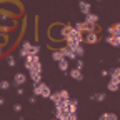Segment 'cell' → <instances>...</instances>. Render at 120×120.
<instances>
[{"label":"cell","instance_id":"obj_4","mask_svg":"<svg viewBox=\"0 0 120 120\" xmlns=\"http://www.w3.org/2000/svg\"><path fill=\"white\" fill-rule=\"evenodd\" d=\"M30 49H32V43H30L28 40H23V42H22V47H20V50H19V55H20L22 58H27L28 53H30Z\"/></svg>","mask_w":120,"mask_h":120},{"label":"cell","instance_id":"obj_1","mask_svg":"<svg viewBox=\"0 0 120 120\" xmlns=\"http://www.w3.org/2000/svg\"><path fill=\"white\" fill-rule=\"evenodd\" d=\"M23 67L30 72V70H38L42 72V62H40V57L38 55H28L23 62Z\"/></svg>","mask_w":120,"mask_h":120},{"label":"cell","instance_id":"obj_35","mask_svg":"<svg viewBox=\"0 0 120 120\" xmlns=\"http://www.w3.org/2000/svg\"><path fill=\"white\" fill-rule=\"evenodd\" d=\"M4 103H5V100H4L2 97H0V105H4Z\"/></svg>","mask_w":120,"mask_h":120},{"label":"cell","instance_id":"obj_21","mask_svg":"<svg viewBox=\"0 0 120 120\" xmlns=\"http://www.w3.org/2000/svg\"><path fill=\"white\" fill-rule=\"evenodd\" d=\"M52 58H53V60H55V62L58 64V62H60V60H62V58H65V57H64V53H62V50H53V52H52Z\"/></svg>","mask_w":120,"mask_h":120},{"label":"cell","instance_id":"obj_25","mask_svg":"<svg viewBox=\"0 0 120 120\" xmlns=\"http://www.w3.org/2000/svg\"><path fill=\"white\" fill-rule=\"evenodd\" d=\"M7 64H8V67H15V65H17V60H15L13 55H8L7 57Z\"/></svg>","mask_w":120,"mask_h":120},{"label":"cell","instance_id":"obj_11","mask_svg":"<svg viewBox=\"0 0 120 120\" xmlns=\"http://www.w3.org/2000/svg\"><path fill=\"white\" fill-rule=\"evenodd\" d=\"M107 88H109V92H117L120 88V79H110L107 83Z\"/></svg>","mask_w":120,"mask_h":120},{"label":"cell","instance_id":"obj_3","mask_svg":"<svg viewBox=\"0 0 120 120\" xmlns=\"http://www.w3.org/2000/svg\"><path fill=\"white\" fill-rule=\"evenodd\" d=\"M67 40H73V42L82 43V42H83V34L79 32V30H75V28L72 27V28H70V34H68V37H67Z\"/></svg>","mask_w":120,"mask_h":120},{"label":"cell","instance_id":"obj_34","mask_svg":"<svg viewBox=\"0 0 120 120\" xmlns=\"http://www.w3.org/2000/svg\"><path fill=\"white\" fill-rule=\"evenodd\" d=\"M102 75H103V77H107V75H110V72H107V70H102Z\"/></svg>","mask_w":120,"mask_h":120},{"label":"cell","instance_id":"obj_29","mask_svg":"<svg viewBox=\"0 0 120 120\" xmlns=\"http://www.w3.org/2000/svg\"><path fill=\"white\" fill-rule=\"evenodd\" d=\"M75 68H79V70L83 68V60L82 58H77V67H75Z\"/></svg>","mask_w":120,"mask_h":120},{"label":"cell","instance_id":"obj_32","mask_svg":"<svg viewBox=\"0 0 120 120\" xmlns=\"http://www.w3.org/2000/svg\"><path fill=\"white\" fill-rule=\"evenodd\" d=\"M17 95H23V88H22V87L17 88Z\"/></svg>","mask_w":120,"mask_h":120},{"label":"cell","instance_id":"obj_8","mask_svg":"<svg viewBox=\"0 0 120 120\" xmlns=\"http://www.w3.org/2000/svg\"><path fill=\"white\" fill-rule=\"evenodd\" d=\"M28 73H30V80L34 82V85L42 83V72H38V70H30Z\"/></svg>","mask_w":120,"mask_h":120},{"label":"cell","instance_id":"obj_20","mask_svg":"<svg viewBox=\"0 0 120 120\" xmlns=\"http://www.w3.org/2000/svg\"><path fill=\"white\" fill-rule=\"evenodd\" d=\"M73 53H75V57H77V58H82L83 53H85L83 45H79V47H75V49H73Z\"/></svg>","mask_w":120,"mask_h":120},{"label":"cell","instance_id":"obj_16","mask_svg":"<svg viewBox=\"0 0 120 120\" xmlns=\"http://www.w3.org/2000/svg\"><path fill=\"white\" fill-rule=\"evenodd\" d=\"M85 22H87V23H97V22H98V15H97V13H88V15H85Z\"/></svg>","mask_w":120,"mask_h":120},{"label":"cell","instance_id":"obj_5","mask_svg":"<svg viewBox=\"0 0 120 120\" xmlns=\"http://www.w3.org/2000/svg\"><path fill=\"white\" fill-rule=\"evenodd\" d=\"M27 82V75L25 73H15V77H13V87H23Z\"/></svg>","mask_w":120,"mask_h":120},{"label":"cell","instance_id":"obj_19","mask_svg":"<svg viewBox=\"0 0 120 120\" xmlns=\"http://www.w3.org/2000/svg\"><path fill=\"white\" fill-rule=\"evenodd\" d=\"M58 68L67 73V72H68V60H67V58H62V60L58 62Z\"/></svg>","mask_w":120,"mask_h":120},{"label":"cell","instance_id":"obj_6","mask_svg":"<svg viewBox=\"0 0 120 120\" xmlns=\"http://www.w3.org/2000/svg\"><path fill=\"white\" fill-rule=\"evenodd\" d=\"M83 42H87V43H97L98 42V34L97 32H87L85 35H83Z\"/></svg>","mask_w":120,"mask_h":120},{"label":"cell","instance_id":"obj_15","mask_svg":"<svg viewBox=\"0 0 120 120\" xmlns=\"http://www.w3.org/2000/svg\"><path fill=\"white\" fill-rule=\"evenodd\" d=\"M105 98H107V94L105 92H97L94 95H90V100H97V102H103Z\"/></svg>","mask_w":120,"mask_h":120},{"label":"cell","instance_id":"obj_24","mask_svg":"<svg viewBox=\"0 0 120 120\" xmlns=\"http://www.w3.org/2000/svg\"><path fill=\"white\" fill-rule=\"evenodd\" d=\"M110 79H120V67L112 68V72H110Z\"/></svg>","mask_w":120,"mask_h":120},{"label":"cell","instance_id":"obj_2","mask_svg":"<svg viewBox=\"0 0 120 120\" xmlns=\"http://www.w3.org/2000/svg\"><path fill=\"white\" fill-rule=\"evenodd\" d=\"M68 115H70L68 105H65V103L55 105V118L57 120H68Z\"/></svg>","mask_w":120,"mask_h":120},{"label":"cell","instance_id":"obj_27","mask_svg":"<svg viewBox=\"0 0 120 120\" xmlns=\"http://www.w3.org/2000/svg\"><path fill=\"white\" fill-rule=\"evenodd\" d=\"M0 88H2V90H8L10 88V82L8 80H0Z\"/></svg>","mask_w":120,"mask_h":120},{"label":"cell","instance_id":"obj_13","mask_svg":"<svg viewBox=\"0 0 120 120\" xmlns=\"http://www.w3.org/2000/svg\"><path fill=\"white\" fill-rule=\"evenodd\" d=\"M105 42L112 47H120V40L117 37H112V35H105Z\"/></svg>","mask_w":120,"mask_h":120},{"label":"cell","instance_id":"obj_38","mask_svg":"<svg viewBox=\"0 0 120 120\" xmlns=\"http://www.w3.org/2000/svg\"><path fill=\"white\" fill-rule=\"evenodd\" d=\"M97 2H102V0H97Z\"/></svg>","mask_w":120,"mask_h":120},{"label":"cell","instance_id":"obj_9","mask_svg":"<svg viewBox=\"0 0 120 120\" xmlns=\"http://www.w3.org/2000/svg\"><path fill=\"white\" fill-rule=\"evenodd\" d=\"M79 8L83 15H88V13H92V5H90L88 2H85V0H80L79 2Z\"/></svg>","mask_w":120,"mask_h":120},{"label":"cell","instance_id":"obj_31","mask_svg":"<svg viewBox=\"0 0 120 120\" xmlns=\"http://www.w3.org/2000/svg\"><path fill=\"white\" fill-rule=\"evenodd\" d=\"M68 120H79V118H77V113H70V115H68Z\"/></svg>","mask_w":120,"mask_h":120},{"label":"cell","instance_id":"obj_22","mask_svg":"<svg viewBox=\"0 0 120 120\" xmlns=\"http://www.w3.org/2000/svg\"><path fill=\"white\" fill-rule=\"evenodd\" d=\"M83 32H85V34H87V32H97V23H87V22H85Z\"/></svg>","mask_w":120,"mask_h":120},{"label":"cell","instance_id":"obj_7","mask_svg":"<svg viewBox=\"0 0 120 120\" xmlns=\"http://www.w3.org/2000/svg\"><path fill=\"white\" fill-rule=\"evenodd\" d=\"M38 87H40V97H43V98H50V95H52V90H50V87L47 85V83H38Z\"/></svg>","mask_w":120,"mask_h":120},{"label":"cell","instance_id":"obj_14","mask_svg":"<svg viewBox=\"0 0 120 120\" xmlns=\"http://www.w3.org/2000/svg\"><path fill=\"white\" fill-rule=\"evenodd\" d=\"M62 50V53H64V57L67 58V60H72V58H77L75 57V53H73V50H70L68 47H64V49H60Z\"/></svg>","mask_w":120,"mask_h":120},{"label":"cell","instance_id":"obj_10","mask_svg":"<svg viewBox=\"0 0 120 120\" xmlns=\"http://www.w3.org/2000/svg\"><path fill=\"white\" fill-rule=\"evenodd\" d=\"M107 32H109V35L120 38V23H113V25L107 27Z\"/></svg>","mask_w":120,"mask_h":120},{"label":"cell","instance_id":"obj_28","mask_svg":"<svg viewBox=\"0 0 120 120\" xmlns=\"http://www.w3.org/2000/svg\"><path fill=\"white\" fill-rule=\"evenodd\" d=\"M34 97H40V87L34 85Z\"/></svg>","mask_w":120,"mask_h":120},{"label":"cell","instance_id":"obj_23","mask_svg":"<svg viewBox=\"0 0 120 120\" xmlns=\"http://www.w3.org/2000/svg\"><path fill=\"white\" fill-rule=\"evenodd\" d=\"M50 100L53 102V105L60 103V100H62V98H60V92H53V94L50 95Z\"/></svg>","mask_w":120,"mask_h":120},{"label":"cell","instance_id":"obj_17","mask_svg":"<svg viewBox=\"0 0 120 120\" xmlns=\"http://www.w3.org/2000/svg\"><path fill=\"white\" fill-rule=\"evenodd\" d=\"M98 120H118V115L117 113H110V112L109 113H102Z\"/></svg>","mask_w":120,"mask_h":120},{"label":"cell","instance_id":"obj_37","mask_svg":"<svg viewBox=\"0 0 120 120\" xmlns=\"http://www.w3.org/2000/svg\"><path fill=\"white\" fill-rule=\"evenodd\" d=\"M52 120H57V118H55V117H53V118H52Z\"/></svg>","mask_w":120,"mask_h":120},{"label":"cell","instance_id":"obj_36","mask_svg":"<svg viewBox=\"0 0 120 120\" xmlns=\"http://www.w3.org/2000/svg\"><path fill=\"white\" fill-rule=\"evenodd\" d=\"M2 53H4V49H2V47H0V57H2Z\"/></svg>","mask_w":120,"mask_h":120},{"label":"cell","instance_id":"obj_33","mask_svg":"<svg viewBox=\"0 0 120 120\" xmlns=\"http://www.w3.org/2000/svg\"><path fill=\"white\" fill-rule=\"evenodd\" d=\"M2 32H4V30H0V42H5V35Z\"/></svg>","mask_w":120,"mask_h":120},{"label":"cell","instance_id":"obj_30","mask_svg":"<svg viewBox=\"0 0 120 120\" xmlns=\"http://www.w3.org/2000/svg\"><path fill=\"white\" fill-rule=\"evenodd\" d=\"M13 110H15V112H20V110H22V105H20V103H13Z\"/></svg>","mask_w":120,"mask_h":120},{"label":"cell","instance_id":"obj_18","mask_svg":"<svg viewBox=\"0 0 120 120\" xmlns=\"http://www.w3.org/2000/svg\"><path fill=\"white\" fill-rule=\"evenodd\" d=\"M77 107H79V102L75 100V98H72V100L68 102V110H70V113H77Z\"/></svg>","mask_w":120,"mask_h":120},{"label":"cell","instance_id":"obj_26","mask_svg":"<svg viewBox=\"0 0 120 120\" xmlns=\"http://www.w3.org/2000/svg\"><path fill=\"white\" fill-rule=\"evenodd\" d=\"M40 52V45H32V49H30V53L28 55H38Z\"/></svg>","mask_w":120,"mask_h":120},{"label":"cell","instance_id":"obj_12","mask_svg":"<svg viewBox=\"0 0 120 120\" xmlns=\"http://www.w3.org/2000/svg\"><path fill=\"white\" fill-rule=\"evenodd\" d=\"M68 75H70L73 80H77V82H82V80H83V73H82V70H79V68L68 70Z\"/></svg>","mask_w":120,"mask_h":120},{"label":"cell","instance_id":"obj_39","mask_svg":"<svg viewBox=\"0 0 120 120\" xmlns=\"http://www.w3.org/2000/svg\"><path fill=\"white\" fill-rule=\"evenodd\" d=\"M118 40H120V38H118Z\"/></svg>","mask_w":120,"mask_h":120}]
</instances>
